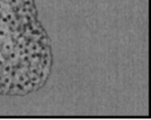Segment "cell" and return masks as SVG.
Returning <instances> with one entry per match:
<instances>
[{
	"label": "cell",
	"instance_id": "cell-1",
	"mask_svg": "<svg viewBox=\"0 0 151 120\" xmlns=\"http://www.w3.org/2000/svg\"><path fill=\"white\" fill-rule=\"evenodd\" d=\"M4 52L5 53H9L10 51H11L13 49V45H12V43L11 42H6L5 45H4Z\"/></svg>",
	"mask_w": 151,
	"mask_h": 120
},
{
	"label": "cell",
	"instance_id": "cell-2",
	"mask_svg": "<svg viewBox=\"0 0 151 120\" xmlns=\"http://www.w3.org/2000/svg\"><path fill=\"white\" fill-rule=\"evenodd\" d=\"M10 72H11V65H6L5 67V68H4V73H5V75H8Z\"/></svg>",
	"mask_w": 151,
	"mask_h": 120
}]
</instances>
